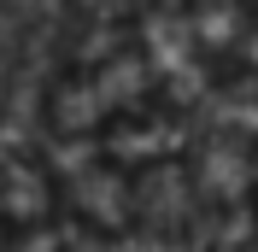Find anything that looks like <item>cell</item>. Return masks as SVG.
<instances>
[{
  "label": "cell",
  "instance_id": "1",
  "mask_svg": "<svg viewBox=\"0 0 258 252\" xmlns=\"http://www.w3.org/2000/svg\"><path fill=\"white\" fill-rule=\"evenodd\" d=\"M176 59L229 94L258 100V0H176Z\"/></svg>",
  "mask_w": 258,
  "mask_h": 252
},
{
  "label": "cell",
  "instance_id": "2",
  "mask_svg": "<svg viewBox=\"0 0 258 252\" xmlns=\"http://www.w3.org/2000/svg\"><path fill=\"white\" fill-rule=\"evenodd\" d=\"M59 176L30 153H0V252H30L59 217Z\"/></svg>",
  "mask_w": 258,
  "mask_h": 252
}]
</instances>
